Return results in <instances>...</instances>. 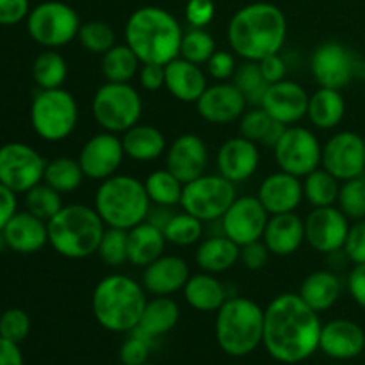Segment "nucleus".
<instances>
[{
	"label": "nucleus",
	"instance_id": "8",
	"mask_svg": "<svg viewBox=\"0 0 365 365\" xmlns=\"http://www.w3.org/2000/svg\"><path fill=\"white\" fill-rule=\"evenodd\" d=\"M91 113L103 130L123 134L141 120L143 100L128 82H106L93 96Z\"/></svg>",
	"mask_w": 365,
	"mask_h": 365
},
{
	"label": "nucleus",
	"instance_id": "48",
	"mask_svg": "<svg viewBox=\"0 0 365 365\" xmlns=\"http://www.w3.org/2000/svg\"><path fill=\"white\" fill-rule=\"evenodd\" d=\"M127 234L128 230L121 228L107 227L103 232L102 242L98 246V255L107 266L118 267L121 264L128 262L127 260Z\"/></svg>",
	"mask_w": 365,
	"mask_h": 365
},
{
	"label": "nucleus",
	"instance_id": "24",
	"mask_svg": "<svg viewBox=\"0 0 365 365\" xmlns=\"http://www.w3.org/2000/svg\"><path fill=\"white\" fill-rule=\"evenodd\" d=\"M365 348V331L360 324L349 319H334L323 324L319 349L335 360L356 359Z\"/></svg>",
	"mask_w": 365,
	"mask_h": 365
},
{
	"label": "nucleus",
	"instance_id": "49",
	"mask_svg": "<svg viewBox=\"0 0 365 365\" xmlns=\"http://www.w3.org/2000/svg\"><path fill=\"white\" fill-rule=\"evenodd\" d=\"M31 334V317L21 309H7L0 314V337L21 344Z\"/></svg>",
	"mask_w": 365,
	"mask_h": 365
},
{
	"label": "nucleus",
	"instance_id": "1",
	"mask_svg": "<svg viewBox=\"0 0 365 365\" xmlns=\"http://www.w3.org/2000/svg\"><path fill=\"white\" fill-rule=\"evenodd\" d=\"M321 328L316 310L299 294L284 292L264 309L262 346L277 362L302 364L319 349Z\"/></svg>",
	"mask_w": 365,
	"mask_h": 365
},
{
	"label": "nucleus",
	"instance_id": "45",
	"mask_svg": "<svg viewBox=\"0 0 365 365\" xmlns=\"http://www.w3.org/2000/svg\"><path fill=\"white\" fill-rule=\"evenodd\" d=\"M77 39L88 52L102 53V56L116 45V34H114L113 27L102 20H91L82 24L78 29Z\"/></svg>",
	"mask_w": 365,
	"mask_h": 365
},
{
	"label": "nucleus",
	"instance_id": "29",
	"mask_svg": "<svg viewBox=\"0 0 365 365\" xmlns=\"http://www.w3.org/2000/svg\"><path fill=\"white\" fill-rule=\"evenodd\" d=\"M166 237L163 230L150 221L135 225L127 234V260L132 266L146 267L163 257L166 248Z\"/></svg>",
	"mask_w": 365,
	"mask_h": 365
},
{
	"label": "nucleus",
	"instance_id": "56",
	"mask_svg": "<svg viewBox=\"0 0 365 365\" xmlns=\"http://www.w3.org/2000/svg\"><path fill=\"white\" fill-rule=\"evenodd\" d=\"M139 82L146 91H159L166 84V68L163 64H141Z\"/></svg>",
	"mask_w": 365,
	"mask_h": 365
},
{
	"label": "nucleus",
	"instance_id": "44",
	"mask_svg": "<svg viewBox=\"0 0 365 365\" xmlns=\"http://www.w3.org/2000/svg\"><path fill=\"white\" fill-rule=\"evenodd\" d=\"M25 207L31 214H34L39 220L48 223L61 209H63V200H61V192L50 187L45 182H39L38 185L25 192Z\"/></svg>",
	"mask_w": 365,
	"mask_h": 365
},
{
	"label": "nucleus",
	"instance_id": "30",
	"mask_svg": "<svg viewBox=\"0 0 365 365\" xmlns=\"http://www.w3.org/2000/svg\"><path fill=\"white\" fill-rule=\"evenodd\" d=\"M180 319V309L170 296H155L153 299L146 302L145 312L138 328L132 331H138L139 335L148 339L155 344L157 339L164 337L177 327Z\"/></svg>",
	"mask_w": 365,
	"mask_h": 365
},
{
	"label": "nucleus",
	"instance_id": "13",
	"mask_svg": "<svg viewBox=\"0 0 365 365\" xmlns=\"http://www.w3.org/2000/svg\"><path fill=\"white\" fill-rule=\"evenodd\" d=\"M362 61L346 45L337 41H327L314 50L310 57V71L319 88L339 89L351 84L360 75Z\"/></svg>",
	"mask_w": 365,
	"mask_h": 365
},
{
	"label": "nucleus",
	"instance_id": "11",
	"mask_svg": "<svg viewBox=\"0 0 365 365\" xmlns=\"http://www.w3.org/2000/svg\"><path fill=\"white\" fill-rule=\"evenodd\" d=\"M235 184L223 175H202L196 180L184 184L180 205L185 212L200 221H217L234 203Z\"/></svg>",
	"mask_w": 365,
	"mask_h": 365
},
{
	"label": "nucleus",
	"instance_id": "53",
	"mask_svg": "<svg viewBox=\"0 0 365 365\" xmlns=\"http://www.w3.org/2000/svg\"><path fill=\"white\" fill-rule=\"evenodd\" d=\"M216 7L212 0H187L185 4V20L192 29H203L212 21Z\"/></svg>",
	"mask_w": 365,
	"mask_h": 365
},
{
	"label": "nucleus",
	"instance_id": "40",
	"mask_svg": "<svg viewBox=\"0 0 365 365\" xmlns=\"http://www.w3.org/2000/svg\"><path fill=\"white\" fill-rule=\"evenodd\" d=\"M341 180L327 170H314L303 180V198L312 207H330L337 202Z\"/></svg>",
	"mask_w": 365,
	"mask_h": 365
},
{
	"label": "nucleus",
	"instance_id": "22",
	"mask_svg": "<svg viewBox=\"0 0 365 365\" xmlns=\"http://www.w3.org/2000/svg\"><path fill=\"white\" fill-rule=\"evenodd\" d=\"M259 163L260 153L259 148H257V143L250 141L242 135L228 139L217 150V171L234 184H239V182H245L250 177H253L257 168H259Z\"/></svg>",
	"mask_w": 365,
	"mask_h": 365
},
{
	"label": "nucleus",
	"instance_id": "32",
	"mask_svg": "<svg viewBox=\"0 0 365 365\" xmlns=\"http://www.w3.org/2000/svg\"><path fill=\"white\" fill-rule=\"evenodd\" d=\"M121 143H123L125 155L139 163H150L166 153V138L159 128L152 125H134L123 132Z\"/></svg>",
	"mask_w": 365,
	"mask_h": 365
},
{
	"label": "nucleus",
	"instance_id": "39",
	"mask_svg": "<svg viewBox=\"0 0 365 365\" xmlns=\"http://www.w3.org/2000/svg\"><path fill=\"white\" fill-rule=\"evenodd\" d=\"M82 180H84V171H82L77 159L57 157V159L46 163L43 182L56 189V191H59L61 195L63 192H73L75 189L81 187Z\"/></svg>",
	"mask_w": 365,
	"mask_h": 365
},
{
	"label": "nucleus",
	"instance_id": "19",
	"mask_svg": "<svg viewBox=\"0 0 365 365\" xmlns=\"http://www.w3.org/2000/svg\"><path fill=\"white\" fill-rule=\"evenodd\" d=\"M209 164V148L196 134H182L166 150V170H170L182 184L205 175Z\"/></svg>",
	"mask_w": 365,
	"mask_h": 365
},
{
	"label": "nucleus",
	"instance_id": "51",
	"mask_svg": "<svg viewBox=\"0 0 365 365\" xmlns=\"http://www.w3.org/2000/svg\"><path fill=\"white\" fill-rule=\"evenodd\" d=\"M342 252L353 264H365V220L355 221L349 227Z\"/></svg>",
	"mask_w": 365,
	"mask_h": 365
},
{
	"label": "nucleus",
	"instance_id": "9",
	"mask_svg": "<svg viewBox=\"0 0 365 365\" xmlns=\"http://www.w3.org/2000/svg\"><path fill=\"white\" fill-rule=\"evenodd\" d=\"M77 121V100L66 89H41L32 100L31 125L45 141L57 143L66 139L75 130Z\"/></svg>",
	"mask_w": 365,
	"mask_h": 365
},
{
	"label": "nucleus",
	"instance_id": "26",
	"mask_svg": "<svg viewBox=\"0 0 365 365\" xmlns=\"http://www.w3.org/2000/svg\"><path fill=\"white\" fill-rule=\"evenodd\" d=\"M189 277V266L184 259L163 255L145 267L143 287L153 296H170L184 289Z\"/></svg>",
	"mask_w": 365,
	"mask_h": 365
},
{
	"label": "nucleus",
	"instance_id": "10",
	"mask_svg": "<svg viewBox=\"0 0 365 365\" xmlns=\"http://www.w3.org/2000/svg\"><path fill=\"white\" fill-rule=\"evenodd\" d=\"M77 11L59 0H46L27 16L29 36L45 48H59L73 41L81 29Z\"/></svg>",
	"mask_w": 365,
	"mask_h": 365
},
{
	"label": "nucleus",
	"instance_id": "33",
	"mask_svg": "<svg viewBox=\"0 0 365 365\" xmlns=\"http://www.w3.org/2000/svg\"><path fill=\"white\" fill-rule=\"evenodd\" d=\"M241 260V246L235 245L227 235L209 237L196 250V264L205 273H223L232 269Z\"/></svg>",
	"mask_w": 365,
	"mask_h": 365
},
{
	"label": "nucleus",
	"instance_id": "36",
	"mask_svg": "<svg viewBox=\"0 0 365 365\" xmlns=\"http://www.w3.org/2000/svg\"><path fill=\"white\" fill-rule=\"evenodd\" d=\"M285 128L287 125L273 120L262 107H253L252 110L242 114L241 125H239L242 138L250 139L257 145L269 146V148H274V145L280 141Z\"/></svg>",
	"mask_w": 365,
	"mask_h": 365
},
{
	"label": "nucleus",
	"instance_id": "62",
	"mask_svg": "<svg viewBox=\"0 0 365 365\" xmlns=\"http://www.w3.org/2000/svg\"><path fill=\"white\" fill-rule=\"evenodd\" d=\"M364 139H365V135H364Z\"/></svg>",
	"mask_w": 365,
	"mask_h": 365
},
{
	"label": "nucleus",
	"instance_id": "23",
	"mask_svg": "<svg viewBox=\"0 0 365 365\" xmlns=\"http://www.w3.org/2000/svg\"><path fill=\"white\" fill-rule=\"evenodd\" d=\"M257 198L269 216L294 212L303 200V182L285 171H277L262 180Z\"/></svg>",
	"mask_w": 365,
	"mask_h": 365
},
{
	"label": "nucleus",
	"instance_id": "6",
	"mask_svg": "<svg viewBox=\"0 0 365 365\" xmlns=\"http://www.w3.org/2000/svg\"><path fill=\"white\" fill-rule=\"evenodd\" d=\"M150 207L145 182L130 175H113L96 189L95 209L106 227L130 230L146 221Z\"/></svg>",
	"mask_w": 365,
	"mask_h": 365
},
{
	"label": "nucleus",
	"instance_id": "21",
	"mask_svg": "<svg viewBox=\"0 0 365 365\" xmlns=\"http://www.w3.org/2000/svg\"><path fill=\"white\" fill-rule=\"evenodd\" d=\"M310 95L303 86L292 81H280L269 84L266 95L259 107H262L273 120L284 125L298 123L303 116H307Z\"/></svg>",
	"mask_w": 365,
	"mask_h": 365
},
{
	"label": "nucleus",
	"instance_id": "16",
	"mask_svg": "<svg viewBox=\"0 0 365 365\" xmlns=\"http://www.w3.org/2000/svg\"><path fill=\"white\" fill-rule=\"evenodd\" d=\"M269 221V214L264 209L257 196L235 198L221 217V228L228 239L239 246L260 241Z\"/></svg>",
	"mask_w": 365,
	"mask_h": 365
},
{
	"label": "nucleus",
	"instance_id": "42",
	"mask_svg": "<svg viewBox=\"0 0 365 365\" xmlns=\"http://www.w3.org/2000/svg\"><path fill=\"white\" fill-rule=\"evenodd\" d=\"M232 82L242 93L246 103L255 107L260 106L267 88H269V82L264 78L259 63H255V61H245L241 66H237L234 77H232Z\"/></svg>",
	"mask_w": 365,
	"mask_h": 365
},
{
	"label": "nucleus",
	"instance_id": "61",
	"mask_svg": "<svg viewBox=\"0 0 365 365\" xmlns=\"http://www.w3.org/2000/svg\"><path fill=\"white\" fill-rule=\"evenodd\" d=\"M143 365H155V364H150V362H146V364H143Z\"/></svg>",
	"mask_w": 365,
	"mask_h": 365
},
{
	"label": "nucleus",
	"instance_id": "43",
	"mask_svg": "<svg viewBox=\"0 0 365 365\" xmlns=\"http://www.w3.org/2000/svg\"><path fill=\"white\" fill-rule=\"evenodd\" d=\"M170 245L192 246L200 241L203 234V221L189 212H175L163 230Z\"/></svg>",
	"mask_w": 365,
	"mask_h": 365
},
{
	"label": "nucleus",
	"instance_id": "28",
	"mask_svg": "<svg viewBox=\"0 0 365 365\" xmlns=\"http://www.w3.org/2000/svg\"><path fill=\"white\" fill-rule=\"evenodd\" d=\"M164 68H166V84H164V88L180 102H198L200 96L207 89V78L200 64L185 61L184 57H177Z\"/></svg>",
	"mask_w": 365,
	"mask_h": 365
},
{
	"label": "nucleus",
	"instance_id": "18",
	"mask_svg": "<svg viewBox=\"0 0 365 365\" xmlns=\"http://www.w3.org/2000/svg\"><path fill=\"white\" fill-rule=\"evenodd\" d=\"M123 157L125 150L121 138L103 130L102 134H95L86 141L77 160L84 171V177L91 180H106L116 175Z\"/></svg>",
	"mask_w": 365,
	"mask_h": 365
},
{
	"label": "nucleus",
	"instance_id": "15",
	"mask_svg": "<svg viewBox=\"0 0 365 365\" xmlns=\"http://www.w3.org/2000/svg\"><path fill=\"white\" fill-rule=\"evenodd\" d=\"M321 166L344 182L365 173V139L356 132H337L323 146Z\"/></svg>",
	"mask_w": 365,
	"mask_h": 365
},
{
	"label": "nucleus",
	"instance_id": "60",
	"mask_svg": "<svg viewBox=\"0 0 365 365\" xmlns=\"http://www.w3.org/2000/svg\"><path fill=\"white\" fill-rule=\"evenodd\" d=\"M0 365H24L20 344L0 337Z\"/></svg>",
	"mask_w": 365,
	"mask_h": 365
},
{
	"label": "nucleus",
	"instance_id": "5",
	"mask_svg": "<svg viewBox=\"0 0 365 365\" xmlns=\"http://www.w3.org/2000/svg\"><path fill=\"white\" fill-rule=\"evenodd\" d=\"M48 227V245L64 259L81 260L95 255L102 242L106 223L95 207L71 203L64 205Z\"/></svg>",
	"mask_w": 365,
	"mask_h": 365
},
{
	"label": "nucleus",
	"instance_id": "38",
	"mask_svg": "<svg viewBox=\"0 0 365 365\" xmlns=\"http://www.w3.org/2000/svg\"><path fill=\"white\" fill-rule=\"evenodd\" d=\"M32 77L39 89L63 88L68 77V64L56 48H46L39 53L32 64Z\"/></svg>",
	"mask_w": 365,
	"mask_h": 365
},
{
	"label": "nucleus",
	"instance_id": "3",
	"mask_svg": "<svg viewBox=\"0 0 365 365\" xmlns=\"http://www.w3.org/2000/svg\"><path fill=\"white\" fill-rule=\"evenodd\" d=\"M184 32L170 11L155 6L135 9L125 25V41L141 64L166 66L180 57Z\"/></svg>",
	"mask_w": 365,
	"mask_h": 365
},
{
	"label": "nucleus",
	"instance_id": "58",
	"mask_svg": "<svg viewBox=\"0 0 365 365\" xmlns=\"http://www.w3.org/2000/svg\"><path fill=\"white\" fill-rule=\"evenodd\" d=\"M348 289L356 305L365 310V264H355L348 277Z\"/></svg>",
	"mask_w": 365,
	"mask_h": 365
},
{
	"label": "nucleus",
	"instance_id": "35",
	"mask_svg": "<svg viewBox=\"0 0 365 365\" xmlns=\"http://www.w3.org/2000/svg\"><path fill=\"white\" fill-rule=\"evenodd\" d=\"M344 114L346 102L339 89L319 88L314 95H310L307 116L316 128L331 130L344 120Z\"/></svg>",
	"mask_w": 365,
	"mask_h": 365
},
{
	"label": "nucleus",
	"instance_id": "14",
	"mask_svg": "<svg viewBox=\"0 0 365 365\" xmlns=\"http://www.w3.org/2000/svg\"><path fill=\"white\" fill-rule=\"evenodd\" d=\"M46 160L25 143L0 146V184L13 192H27L43 182Z\"/></svg>",
	"mask_w": 365,
	"mask_h": 365
},
{
	"label": "nucleus",
	"instance_id": "31",
	"mask_svg": "<svg viewBox=\"0 0 365 365\" xmlns=\"http://www.w3.org/2000/svg\"><path fill=\"white\" fill-rule=\"evenodd\" d=\"M341 280L335 273L319 269L310 273L299 285V298L317 314L331 309L341 298Z\"/></svg>",
	"mask_w": 365,
	"mask_h": 365
},
{
	"label": "nucleus",
	"instance_id": "41",
	"mask_svg": "<svg viewBox=\"0 0 365 365\" xmlns=\"http://www.w3.org/2000/svg\"><path fill=\"white\" fill-rule=\"evenodd\" d=\"M145 189L152 205L175 207L180 203L184 184L170 170H157L146 177Z\"/></svg>",
	"mask_w": 365,
	"mask_h": 365
},
{
	"label": "nucleus",
	"instance_id": "17",
	"mask_svg": "<svg viewBox=\"0 0 365 365\" xmlns=\"http://www.w3.org/2000/svg\"><path fill=\"white\" fill-rule=\"evenodd\" d=\"M349 227L339 207H314L305 220V241L319 253H339L344 248Z\"/></svg>",
	"mask_w": 365,
	"mask_h": 365
},
{
	"label": "nucleus",
	"instance_id": "59",
	"mask_svg": "<svg viewBox=\"0 0 365 365\" xmlns=\"http://www.w3.org/2000/svg\"><path fill=\"white\" fill-rule=\"evenodd\" d=\"M16 207V192H13L11 189H7L6 185L0 184V232L6 228V225L9 223L11 217L18 212Z\"/></svg>",
	"mask_w": 365,
	"mask_h": 365
},
{
	"label": "nucleus",
	"instance_id": "46",
	"mask_svg": "<svg viewBox=\"0 0 365 365\" xmlns=\"http://www.w3.org/2000/svg\"><path fill=\"white\" fill-rule=\"evenodd\" d=\"M337 203L348 220H365V173L342 182Z\"/></svg>",
	"mask_w": 365,
	"mask_h": 365
},
{
	"label": "nucleus",
	"instance_id": "37",
	"mask_svg": "<svg viewBox=\"0 0 365 365\" xmlns=\"http://www.w3.org/2000/svg\"><path fill=\"white\" fill-rule=\"evenodd\" d=\"M141 61L138 59L130 46L114 45L102 56V73L107 82H128L139 71Z\"/></svg>",
	"mask_w": 365,
	"mask_h": 365
},
{
	"label": "nucleus",
	"instance_id": "55",
	"mask_svg": "<svg viewBox=\"0 0 365 365\" xmlns=\"http://www.w3.org/2000/svg\"><path fill=\"white\" fill-rule=\"evenodd\" d=\"M29 13V0H0V25L20 24Z\"/></svg>",
	"mask_w": 365,
	"mask_h": 365
},
{
	"label": "nucleus",
	"instance_id": "57",
	"mask_svg": "<svg viewBox=\"0 0 365 365\" xmlns=\"http://www.w3.org/2000/svg\"><path fill=\"white\" fill-rule=\"evenodd\" d=\"M260 71H262L264 78H266L269 84H274V82H280L285 78V73H287V64L282 59L280 53H273V56L264 57L262 61H259Z\"/></svg>",
	"mask_w": 365,
	"mask_h": 365
},
{
	"label": "nucleus",
	"instance_id": "20",
	"mask_svg": "<svg viewBox=\"0 0 365 365\" xmlns=\"http://www.w3.org/2000/svg\"><path fill=\"white\" fill-rule=\"evenodd\" d=\"M198 114L214 125H227L241 120L246 109V98L234 82H217L207 86L203 95L196 102Z\"/></svg>",
	"mask_w": 365,
	"mask_h": 365
},
{
	"label": "nucleus",
	"instance_id": "47",
	"mask_svg": "<svg viewBox=\"0 0 365 365\" xmlns=\"http://www.w3.org/2000/svg\"><path fill=\"white\" fill-rule=\"evenodd\" d=\"M216 52L214 38L203 29H191L185 32L180 45V57L195 64H203Z\"/></svg>",
	"mask_w": 365,
	"mask_h": 365
},
{
	"label": "nucleus",
	"instance_id": "12",
	"mask_svg": "<svg viewBox=\"0 0 365 365\" xmlns=\"http://www.w3.org/2000/svg\"><path fill=\"white\" fill-rule=\"evenodd\" d=\"M274 160L285 173L302 178L317 170L323 146L312 130L305 127H287L274 145Z\"/></svg>",
	"mask_w": 365,
	"mask_h": 365
},
{
	"label": "nucleus",
	"instance_id": "52",
	"mask_svg": "<svg viewBox=\"0 0 365 365\" xmlns=\"http://www.w3.org/2000/svg\"><path fill=\"white\" fill-rule=\"evenodd\" d=\"M235 70H237V63L232 52L227 50H216L209 61H207V71L212 78L223 82L234 77Z\"/></svg>",
	"mask_w": 365,
	"mask_h": 365
},
{
	"label": "nucleus",
	"instance_id": "50",
	"mask_svg": "<svg viewBox=\"0 0 365 365\" xmlns=\"http://www.w3.org/2000/svg\"><path fill=\"white\" fill-rule=\"evenodd\" d=\"M153 348V342L139 335L138 331H130L120 348V362L123 365H143L148 362L150 351Z\"/></svg>",
	"mask_w": 365,
	"mask_h": 365
},
{
	"label": "nucleus",
	"instance_id": "54",
	"mask_svg": "<svg viewBox=\"0 0 365 365\" xmlns=\"http://www.w3.org/2000/svg\"><path fill=\"white\" fill-rule=\"evenodd\" d=\"M269 248L264 241H253L250 245L241 246V260L250 271H260L266 267L269 260Z\"/></svg>",
	"mask_w": 365,
	"mask_h": 365
},
{
	"label": "nucleus",
	"instance_id": "4",
	"mask_svg": "<svg viewBox=\"0 0 365 365\" xmlns=\"http://www.w3.org/2000/svg\"><path fill=\"white\" fill-rule=\"evenodd\" d=\"M145 287L127 274L114 273L96 284L91 310L96 323L114 334H130L141 321L146 307Z\"/></svg>",
	"mask_w": 365,
	"mask_h": 365
},
{
	"label": "nucleus",
	"instance_id": "27",
	"mask_svg": "<svg viewBox=\"0 0 365 365\" xmlns=\"http://www.w3.org/2000/svg\"><path fill=\"white\" fill-rule=\"evenodd\" d=\"M262 241L277 257H289L305 242V221L294 212L269 216Z\"/></svg>",
	"mask_w": 365,
	"mask_h": 365
},
{
	"label": "nucleus",
	"instance_id": "25",
	"mask_svg": "<svg viewBox=\"0 0 365 365\" xmlns=\"http://www.w3.org/2000/svg\"><path fill=\"white\" fill-rule=\"evenodd\" d=\"M2 235L7 250H13V252L21 253V255L38 253L39 250L48 245L46 221L39 220L29 210L14 214L2 230Z\"/></svg>",
	"mask_w": 365,
	"mask_h": 365
},
{
	"label": "nucleus",
	"instance_id": "7",
	"mask_svg": "<svg viewBox=\"0 0 365 365\" xmlns=\"http://www.w3.org/2000/svg\"><path fill=\"white\" fill-rule=\"evenodd\" d=\"M264 309L250 298H228L216 316V341L230 356H246L262 344Z\"/></svg>",
	"mask_w": 365,
	"mask_h": 365
},
{
	"label": "nucleus",
	"instance_id": "2",
	"mask_svg": "<svg viewBox=\"0 0 365 365\" xmlns=\"http://www.w3.org/2000/svg\"><path fill=\"white\" fill-rule=\"evenodd\" d=\"M232 52L245 61H262L280 53L287 38V20L280 7L269 2H253L241 7L228 24Z\"/></svg>",
	"mask_w": 365,
	"mask_h": 365
},
{
	"label": "nucleus",
	"instance_id": "34",
	"mask_svg": "<svg viewBox=\"0 0 365 365\" xmlns=\"http://www.w3.org/2000/svg\"><path fill=\"white\" fill-rule=\"evenodd\" d=\"M184 298L187 305L198 312H217L228 299L223 284L205 271L189 277L184 285Z\"/></svg>",
	"mask_w": 365,
	"mask_h": 365
}]
</instances>
